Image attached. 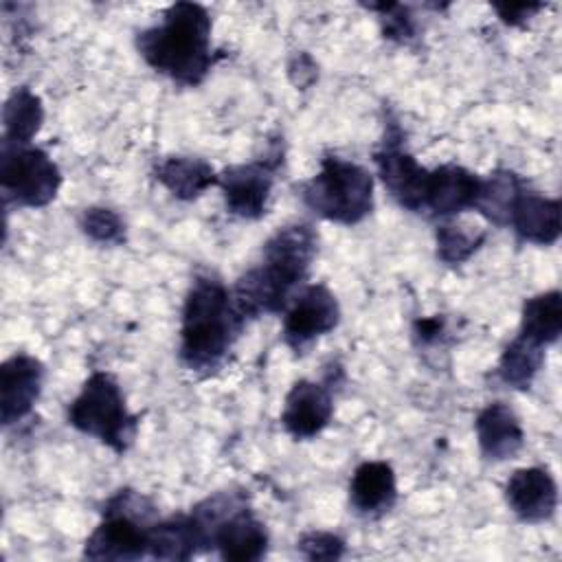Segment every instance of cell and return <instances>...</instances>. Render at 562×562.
Masks as SVG:
<instances>
[{
  "instance_id": "obj_3",
  "label": "cell",
  "mask_w": 562,
  "mask_h": 562,
  "mask_svg": "<svg viewBox=\"0 0 562 562\" xmlns=\"http://www.w3.org/2000/svg\"><path fill=\"white\" fill-rule=\"evenodd\" d=\"M244 325L231 290L215 277H195L182 305L180 360L198 373L220 369Z\"/></svg>"
},
{
  "instance_id": "obj_20",
  "label": "cell",
  "mask_w": 562,
  "mask_h": 562,
  "mask_svg": "<svg viewBox=\"0 0 562 562\" xmlns=\"http://www.w3.org/2000/svg\"><path fill=\"white\" fill-rule=\"evenodd\" d=\"M562 331V294L560 290L540 292L525 301L518 336L547 347L560 338Z\"/></svg>"
},
{
  "instance_id": "obj_9",
  "label": "cell",
  "mask_w": 562,
  "mask_h": 562,
  "mask_svg": "<svg viewBox=\"0 0 562 562\" xmlns=\"http://www.w3.org/2000/svg\"><path fill=\"white\" fill-rule=\"evenodd\" d=\"M340 305L334 292L323 283H312L299 290L283 316V342L301 353L316 338L336 329Z\"/></svg>"
},
{
  "instance_id": "obj_25",
  "label": "cell",
  "mask_w": 562,
  "mask_h": 562,
  "mask_svg": "<svg viewBox=\"0 0 562 562\" xmlns=\"http://www.w3.org/2000/svg\"><path fill=\"white\" fill-rule=\"evenodd\" d=\"M79 226L86 237L103 246H119L125 241V224L119 213L105 206H90L81 213Z\"/></svg>"
},
{
  "instance_id": "obj_1",
  "label": "cell",
  "mask_w": 562,
  "mask_h": 562,
  "mask_svg": "<svg viewBox=\"0 0 562 562\" xmlns=\"http://www.w3.org/2000/svg\"><path fill=\"white\" fill-rule=\"evenodd\" d=\"M316 248L318 237L310 224L279 228L263 244L261 261L246 270L231 290L244 321L283 312L292 301V290L307 277Z\"/></svg>"
},
{
  "instance_id": "obj_22",
  "label": "cell",
  "mask_w": 562,
  "mask_h": 562,
  "mask_svg": "<svg viewBox=\"0 0 562 562\" xmlns=\"http://www.w3.org/2000/svg\"><path fill=\"white\" fill-rule=\"evenodd\" d=\"M522 187L525 182L514 171L498 169L487 178H481V191L472 211L481 213L487 222L496 226H507L512 204Z\"/></svg>"
},
{
  "instance_id": "obj_15",
  "label": "cell",
  "mask_w": 562,
  "mask_h": 562,
  "mask_svg": "<svg viewBox=\"0 0 562 562\" xmlns=\"http://www.w3.org/2000/svg\"><path fill=\"white\" fill-rule=\"evenodd\" d=\"M507 226H512L522 241L553 246L560 237V200L522 187L512 204Z\"/></svg>"
},
{
  "instance_id": "obj_29",
  "label": "cell",
  "mask_w": 562,
  "mask_h": 562,
  "mask_svg": "<svg viewBox=\"0 0 562 562\" xmlns=\"http://www.w3.org/2000/svg\"><path fill=\"white\" fill-rule=\"evenodd\" d=\"M540 9H544V4H494V11L498 13V18L509 24V26H520L525 24L529 18H533Z\"/></svg>"
},
{
  "instance_id": "obj_26",
  "label": "cell",
  "mask_w": 562,
  "mask_h": 562,
  "mask_svg": "<svg viewBox=\"0 0 562 562\" xmlns=\"http://www.w3.org/2000/svg\"><path fill=\"white\" fill-rule=\"evenodd\" d=\"M367 9L380 15L382 33L386 40L406 44L415 37V20L408 7L397 2H380V4H367Z\"/></svg>"
},
{
  "instance_id": "obj_27",
  "label": "cell",
  "mask_w": 562,
  "mask_h": 562,
  "mask_svg": "<svg viewBox=\"0 0 562 562\" xmlns=\"http://www.w3.org/2000/svg\"><path fill=\"white\" fill-rule=\"evenodd\" d=\"M299 551L307 560H338L345 553V542L329 531H310L301 536Z\"/></svg>"
},
{
  "instance_id": "obj_6",
  "label": "cell",
  "mask_w": 562,
  "mask_h": 562,
  "mask_svg": "<svg viewBox=\"0 0 562 562\" xmlns=\"http://www.w3.org/2000/svg\"><path fill=\"white\" fill-rule=\"evenodd\" d=\"M151 503L134 490H119L103 507V518L88 536L83 555L90 560H138L147 555Z\"/></svg>"
},
{
  "instance_id": "obj_23",
  "label": "cell",
  "mask_w": 562,
  "mask_h": 562,
  "mask_svg": "<svg viewBox=\"0 0 562 562\" xmlns=\"http://www.w3.org/2000/svg\"><path fill=\"white\" fill-rule=\"evenodd\" d=\"M542 362H544V347H540L522 336H516L501 353L496 371H498V378L503 384L525 391L531 386Z\"/></svg>"
},
{
  "instance_id": "obj_8",
  "label": "cell",
  "mask_w": 562,
  "mask_h": 562,
  "mask_svg": "<svg viewBox=\"0 0 562 562\" xmlns=\"http://www.w3.org/2000/svg\"><path fill=\"white\" fill-rule=\"evenodd\" d=\"M378 176L400 206L424 213L428 169H424L404 147V134L395 121H389L382 147L373 154Z\"/></svg>"
},
{
  "instance_id": "obj_5",
  "label": "cell",
  "mask_w": 562,
  "mask_h": 562,
  "mask_svg": "<svg viewBox=\"0 0 562 562\" xmlns=\"http://www.w3.org/2000/svg\"><path fill=\"white\" fill-rule=\"evenodd\" d=\"M68 424L123 454L136 439L138 415L130 413L119 382L105 371H94L70 402Z\"/></svg>"
},
{
  "instance_id": "obj_21",
  "label": "cell",
  "mask_w": 562,
  "mask_h": 562,
  "mask_svg": "<svg viewBox=\"0 0 562 562\" xmlns=\"http://www.w3.org/2000/svg\"><path fill=\"white\" fill-rule=\"evenodd\" d=\"M44 123V105L35 92L26 86L15 88L2 108L4 140L15 145H29Z\"/></svg>"
},
{
  "instance_id": "obj_17",
  "label": "cell",
  "mask_w": 562,
  "mask_h": 562,
  "mask_svg": "<svg viewBox=\"0 0 562 562\" xmlns=\"http://www.w3.org/2000/svg\"><path fill=\"white\" fill-rule=\"evenodd\" d=\"M395 472L386 461H364L349 481V503L362 516H380L395 505Z\"/></svg>"
},
{
  "instance_id": "obj_4",
  "label": "cell",
  "mask_w": 562,
  "mask_h": 562,
  "mask_svg": "<svg viewBox=\"0 0 562 562\" xmlns=\"http://www.w3.org/2000/svg\"><path fill=\"white\" fill-rule=\"evenodd\" d=\"M301 198L318 217L353 226L373 211V178L358 162L325 156L318 173L301 187Z\"/></svg>"
},
{
  "instance_id": "obj_30",
  "label": "cell",
  "mask_w": 562,
  "mask_h": 562,
  "mask_svg": "<svg viewBox=\"0 0 562 562\" xmlns=\"http://www.w3.org/2000/svg\"><path fill=\"white\" fill-rule=\"evenodd\" d=\"M441 329H443V318H424V321L415 323V334L422 342L437 340Z\"/></svg>"
},
{
  "instance_id": "obj_11",
  "label": "cell",
  "mask_w": 562,
  "mask_h": 562,
  "mask_svg": "<svg viewBox=\"0 0 562 562\" xmlns=\"http://www.w3.org/2000/svg\"><path fill=\"white\" fill-rule=\"evenodd\" d=\"M44 382V364L29 353H13L0 369V417L4 426L22 422L35 406Z\"/></svg>"
},
{
  "instance_id": "obj_19",
  "label": "cell",
  "mask_w": 562,
  "mask_h": 562,
  "mask_svg": "<svg viewBox=\"0 0 562 562\" xmlns=\"http://www.w3.org/2000/svg\"><path fill=\"white\" fill-rule=\"evenodd\" d=\"M154 176L178 200H195L209 187L217 184L220 173L202 158L167 156L156 162Z\"/></svg>"
},
{
  "instance_id": "obj_14",
  "label": "cell",
  "mask_w": 562,
  "mask_h": 562,
  "mask_svg": "<svg viewBox=\"0 0 562 562\" xmlns=\"http://www.w3.org/2000/svg\"><path fill=\"white\" fill-rule=\"evenodd\" d=\"M481 191V178L459 165H439L428 169L424 213L432 217H450L474 209Z\"/></svg>"
},
{
  "instance_id": "obj_12",
  "label": "cell",
  "mask_w": 562,
  "mask_h": 562,
  "mask_svg": "<svg viewBox=\"0 0 562 562\" xmlns=\"http://www.w3.org/2000/svg\"><path fill=\"white\" fill-rule=\"evenodd\" d=\"M334 415L331 391L314 380H299L285 395L281 424L294 439L316 437Z\"/></svg>"
},
{
  "instance_id": "obj_28",
  "label": "cell",
  "mask_w": 562,
  "mask_h": 562,
  "mask_svg": "<svg viewBox=\"0 0 562 562\" xmlns=\"http://www.w3.org/2000/svg\"><path fill=\"white\" fill-rule=\"evenodd\" d=\"M288 75L296 88H307L316 81L318 70L307 53H294V57L288 64Z\"/></svg>"
},
{
  "instance_id": "obj_16",
  "label": "cell",
  "mask_w": 562,
  "mask_h": 562,
  "mask_svg": "<svg viewBox=\"0 0 562 562\" xmlns=\"http://www.w3.org/2000/svg\"><path fill=\"white\" fill-rule=\"evenodd\" d=\"M481 454L492 461H505L520 452L525 432L518 415L505 402L487 404L474 422Z\"/></svg>"
},
{
  "instance_id": "obj_18",
  "label": "cell",
  "mask_w": 562,
  "mask_h": 562,
  "mask_svg": "<svg viewBox=\"0 0 562 562\" xmlns=\"http://www.w3.org/2000/svg\"><path fill=\"white\" fill-rule=\"evenodd\" d=\"M202 549H209V544L193 514L171 516L149 527L147 555L156 560H189Z\"/></svg>"
},
{
  "instance_id": "obj_24",
  "label": "cell",
  "mask_w": 562,
  "mask_h": 562,
  "mask_svg": "<svg viewBox=\"0 0 562 562\" xmlns=\"http://www.w3.org/2000/svg\"><path fill=\"white\" fill-rule=\"evenodd\" d=\"M485 235L487 233L483 228L465 224H439L435 233L437 257L450 266L463 263L479 250V246L485 241Z\"/></svg>"
},
{
  "instance_id": "obj_2",
  "label": "cell",
  "mask_w": 562,
  "mask_h": 562,
  "mask_svg": "<svg viewBox=\"0 0 562 562\" xmlns=\"http://www.w3.org/2000/svg\"><path fill=\"white\" fill-rule=\"evenodd\" d=\"M211 15L198 2L169 4L160 22L136 35L140 57L180 86H198L213 66Z\"/></svg>"
},
{
  "instance_id": "obj_7",
  "label": "cell",
  "mask_w": 562,
  "mask_h": 562,
  "mask_svg": "<svg viewBox=\"0 0 562 562\" xmlns=\"http://www.w3.org/2000/svg\"><path fill=\"white\" fill-rule=\"evenodd\" d=\"M0 187L4 202L40 209L55 200L61 187V171L44 149L2 140Z\"/></svg>"
},
{
  "instance_id": "obj_10",
  "label": "cell",
  "mask_w": 562,
  "mask_h": 562,
  "mask_svg": "<svg viewBox=\"0 0 562 562\" xmlns=\"http://www.w3.org/2000/svg\"><path fill=\"white\" fill-rule=\"evenodd\" d=\"M279 162L281 154H270L261 160L226 167L217 176L226 209L237 217L259 220L268 209Z\"/></svg>"
},
{
  "instance_id": "obj_13",
  "label": "cell",
  "mask_w": 562,
  "mask_h": 562,
  "mask_svg": "<svg viewBox=\"0 0 562 562\" xmlns=\"http://www.w3.org/2000/svg\"><path fill=\"white\" fill-rule=\"evenodd\" d=\"M505 501L522 522H544L558 507V483L547 468L516 470L505 483Z\"/></svg>"
}]
</instances>
